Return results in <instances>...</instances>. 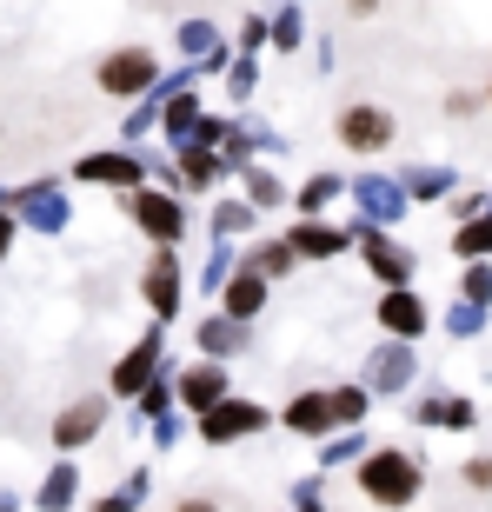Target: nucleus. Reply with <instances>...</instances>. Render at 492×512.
<instances>
[{"mask_svg":"<svg viewBox=\"0 0 492 512\" xmlns=\"http://www.w3.org/2000/svg\"><path fill=\"white\" fill-rule=\"evenodd\" d=\"M7 247H14V213H0V260H7Z\"/></svg>","mask_w":492,"mask_h":512,"instance_id":"nucleus-43","label":"nucleus"},{"mask_svg":"<svg viewBox=\"0 0 492 512\" xmlns=\"http://www.w3.org/2000/svg\"><path fill=\"white\" fill-rule=\"evenodd\" d=\"M240 266H246V273H260V280H280V273H293V266H300V253L286 247V240H266V247H253Z\"/></svg>","mask_w":492,"mask_h":512,"instance_id":"nucleus-26","label":"nucleus"},{"mask_svg":"<svg viewBox=\"0 0 492 512\" xmlns=\"http://www.w3.org/2000/svg\"><path fill=\"white\" fill-rule=\"evenodd\" d=\"M34 506H40V512H74V506H80V466H74V459H60L54 473L40 479Z\"/></svg>","mask_w":492,"mask_h":512,"instance_id":"nucleus-21","label":"nucleus"},{"mask_svg":"<svg viewBox=\"0 0 492 512\" xmlns=\"http://www.w3.org/2000/svg\"><path fill=\"white\" fill-rule=\"evenodd\" d=\"M453 187H459L453 167H406L399 173V193H406V200H446Z\"/></svg>","mask_w":492,"mask_h":512,"instance_id":"nucleus-22","label":"nucleus"},{"mask_svg":"<svg viewBox=\"0 0 492 512\" xmlns=\"http://www.w3.org/2000/svg\"><path fill=\"white\" fill-rule=\"evenodd\" d=\"M260 40H266V20H240V47H246V54H253Z\"/></svg>","mask_w":492,"mask_h":512,"instance_id":"nucleus-41","label":"nucleus"},{"mask_svg":"<svg viewBox=\"0 0 492 512\" xmlns=\"http://www.w3.org/2000/svg\"><path fill=\"white\" fill-rule=\"evenodd\" d=\"M0 213H7V187H0Z\"/></svg>","mask_w":492,"mask_h":512,"instance_id":"nucleus-47","label":"nucleus"},{"mask_svg":"<svg viewBox=\"0 0 492 512\" xmlns=\"http://www.w3.org/2000/svg\"><path fill=\"white\" fill-rule=\"evenodd\" d=\"M260 306H266V280H260V273H246V266H233L227 286H220V313L246 326L253 313H260Z\"/></svg>","mask_w":492,"mask_h":512,"instance_id":"nucleus-18","label":"nucleus"},{"mask_svg":"<svg viewBox=\"0 0 492 512\" xmlns=\"http://www.w3.org/2000/svg\"><path fill=\"white\" fill-rule=\"evenodd\" d=\"M286 433H300V439H326L333 433V406H326V393H293L286 399V413H280Z\"/></svg>","mask_w":492,"mask_h":512,"instance_id":"nucleus-17","label":"nucleus"},{"mask_svg":"<svg viewBox=\"0 0 492 512\" xmlns=\"http://www.w3.org/2000/svg\"><path fill=\"white\" fill-rule=\"evenodd\" d=\"M220 153H207V147H180V187H213L220 180Z\"/></svg>","mask_w":492,"mask_h":512,"instance_id":"nucleus-29","label":"nucleus"},{"mask_svg":"<svg viewBox=\"0 0 492 512\" xmlns=\"http://www.w3.org/2000/svg\"><path fill=\"white\" fill-rule=\"evenodd\" d=\"M346 240H353V247H360V260L373 266V280L379 286H413V253L399 247V240H386V233L379 227H346Z\"/></svg>","mask_w":492,"mask_h":512,"instance_id":"nucleus-4","label":"nucleus"},{"mask_svg":"<svg viewBox=\"0 0 492 512\" xmlns=\"http://www.w3.org/2000/svg\"><path fill=\"white\" fill-rule=\"evenodd\" d=\"M153 80H160V60H153L147 47H120V54L100 60V87H107V94H120V100L153 94Z\"/></svg>","mask_w":492,"mask_h":512,"instance_id":"nucleus-6","label":"nucleus"},{"mask_svg":"<svg viewBox=\"0 0 492 512\" xmlns=\"http://www.w3.org/2000/svg\"><path fill=\"white\" fill-rule=\"evenodd\" d=\"M266 34H273V47H300V7H286L280 20H266Z\"/></svg>","mask_w":492,"mask_h":512,"instance_id":"nucleus-38","label":"nucleus"},{"mask_svg":"<svg viewBox=\"0 0 492 512\" xmlns=\"http://www.w3.org/2000/svg\"><path fill=\"white\" fill-rule=\"evenodd\" d=\"M293 512H326V506H293Z\"/></svg>","mask_w":492,"mask_h":512,"instance_id":"nucleus-46","label":"nucleus"},{"mask_svg":"<svg viewBox=\"0 0 492 512\" xmlns=\"http://www.w3.org/2000/svg\"><path fill=\"white\" fill-rule=\"evenodd\" d=\"M466 486H473V493H492V459H466Z\"/></svg>","mask_w":492,"mask_h":512,"instance_id":"nucleus-40","label":"nucleus"},{"mask_svg":"<svg viewBox=\"0 0 492 512\" xmlns=\"http://www.w3.org/2000/svg\"><path fill=\"white\" fill-rule=\"evenodd\" d=\"M193 346H200L207 360H220V366H227L233 353H246V346H253V333H246L240 320H227V313H213V320H200V333H193Z\"/></svg>","mask_w":492,"mask_h":512,"instance_id":"nucleus-16","label":"nucleus"},{"mask_svg":"<svg viewBox=\"0 0 492 512\" xmlns=\"http://www.w3.org/2000/svg\"><path fill=\"white\" fill-rule=\"evenodd\" d=\"M340 193H346V180H340V173H326V167H320L313 180H300V193H293V200H300V213H306V220H320V213L333 207Z\"/></svg>","mask_w":492,"mask_h":512,"instance_id":"nucleus-24","label":"nucleus"},{"mask_svg":"<svg viewBox=\"0 0 492 512\" xmlns=\"http://www.w3.org/2000/svg\"><path fill=\"white\" fill-rule=\"evenodd\" d=\"M426 326H433V313H426V300H419L413 286H386V293H379V333H393V340L413 346Z\"/></svg>","mask_w":492,"mask_h":512,"instance_id":"nucleus-11","label":"nucleus"},{"mask_svg":"<svg viewBox=\"0 0 492 512\" xmlns=\"http://www.w3.org/2000/svg\"><path fill=\"white\" fill-rule=\"evenodd\" d=\"M266 406L260 399H220V406H213V413H200V439H207V446H233V439H253V433H266Z\"/></svg>","mask_w":492,"mask_h":512,"instance_id":"nucleus-3","label":"nucleus"},{"mask_svg":"<svg viewBox=\"0 0 492 512\" xmlns=\"http://www.w3.org/2000/svg\"><path fill=\"white\" fill-rule=\"evenodd\" d=\"M153 373H160V320L114 360V399H140V386H147Z\"/></svg>","mask_w":492,"mask_h":512,"instance_id":"nucleus-8","label":"nucleus"},{"mask_svg":"<svg viewBox=\"0 0 492 512\" xmlns=\"http://www.w3.org/2000/svg\"><path fill=\"white\" fill-rule=\"evenodd\" d=\"M446 333H453V340H479V333H486V306L453 300V313H446Z\"/></svg>","mask_w":492,"mask_h":512,"instance_id":"nucleus-34","label":"nucleus"},{"mask_svg":"<svg viewBox=\"0 0 492 512\" xmlns=\"http://www.w3.org/2000/svg\"><path fill=\"white\" fill-rule=\"evenodd\" d=\"M353 479H360V493L373 499V506H386V512H406L419 493H426V466H419L413 453H399V446H366L360 466H353Z\"/></svg>","mask_w":492,"mask_h":512,"instance_id":"nucleus-1","label":"nucleus"},{"mask_svg":"<svg viewBox=\"0 0 492 512\" xmlns=\"http://www.w3.org/2000/svg\"><path fill=\"white\" fill-rule=\"evenodd\" d=\"M133 227L147 233V240H160V247H173L180 233H187V207L173 200V193H160V187H133Z\"/></svg>","mask_w":492,"mask_h":512,"instance_id":"nucleus-5","label":"nucleus"},{"mask_svg":"<svg viewBox=\"0 0 492 512\" xmlns=\"http://www.w3.org/2000/svg\"><path fill=\"white\" fill-rule=\"evenodd\" d=\"M346 193L360 200V220L379 227V233L406 213V193H399V180H386V173H360V180H346Z\"/></svg>","mask_w":492,"mask_h":512,"instance_id":"nucleus-9","label":"nucleus"},{"mask_svg":"<svg viewBox=\"0 0 492 512\" xmlns=\"http://www.w3.org/2000/svg\"><path fill=\"white\" fill-rule=\"evenodd\" d=\"M326 406H333V433H346V426H360V419H366L373 393H366L360 380H353V386H326Z\"/></svg>","mask_w":492,"mask_h":512,"instance_id":"nucleus-23","label":"nucleus"},{"mask_svg":"<svg viewBox=\"0 0 492 512\" xmlns=\"http://www.w3.org/2000/svg\"><path fill=\"white\" fill-rule=\"evenodd\" d=\"M413 419L419 426H453V433H466V426L479 419V406L459 399V393H426V399H413Z\"/></svg>","mask_w":492,"mask_h":512,"instance_id":"nucleus-19","label":"nucleus"},{"mask_svg":"<svg viewBox=\"0 0 492 512\" xmlns=\"http://www.w3.org/2000/svg\"><path fill=\"white\" fill-rule=\"evenodd\" d=\"M459 300L492 306V260H466V273H459Z\"/></svg>","mask_w":492,"mask_h":512,"instance_id":"nucleus-33","label":"nucleus"},{"mask_svg":"<svg viewBox=\"0 0 492 512\" xmlns=\"http://www.w3.org/2000/svg\"><path fill=\"white\" fill-rule=\"evenodd\" d=\"M180 47H187V60H193V67H207V60L220 54V34H213L207 20H187V27H180Z\"/></svg>","mask_w":492,"mask_h":512,"instance_id":"nucleus-31","label":"nucleus"},{"mask_svg":"<svg viewBox=\"0 0 492 512\" xmlns=\"http://www.w3.org/2000/svg\"><path fill=\"white\" fill-rule=\"evenodd\" d=\"M240 180H246V207H253V213L286 207V180L273 167H240Z\"/></svg>","mask_w":492,"mask_h":512,"instance_id":"nucleus-25","label":"nucleus"},{"mask_svg":"<svg viewBox=\"0 0 492 512\" xmlns=\"http://www.w3.org/2000/svg\"><path fill=\"white\" fill-rule=\"evenodd\" d=\"M147 493H153V473H147V466H133V473H127V486H120V493H107V499H94L87 512H133Z\"/></svg>","mask_w":492,"mask_h":512,"instance_id":"nucleus-30","label":"nucleus"},{"mask_svg":"<svg viewBox=\"0 0 492 512\" xmlns=\"http://www.w3.org/2000/svg\"><path fill=\"white\" fill-rule=\"evenodd\" d=\"M160 413H173V380H167V366H160V373L140 386V419H160Z\"/></svg>","mask_w":492,"mask_h":512,"instance_id":"nucleus-35","label":"nucleus"},{"mask_svg":"<svg viewBox=\"0 0 492 512\" xmlns=\"http://www.w3.org/2000/svg\"><path fill=\"white\" fill-rule=\"evenodd\" d=\"M453 253H459V260H492V213H473V220H459Z\"/></svg>","mask_w":492,"mask_h":512,"instance_id":"nucleus-27","label":"nucleus"},{"mask_svg":"<svg viewBox=\"0 0 492 512\" xmlns=\"http://www.w3.org/2000/svg\"><path fill=\"white\" fill-rule=\"evenodd\" d=\"M393 114H386V107H346L340 114V140L353 153H379V147H393Z\"/></svg>","mask_w":492,"mask_h":512,"instance_id":"nucleus-14","label":"nucleus"},{"mask_svg":"<svg viewBox=\"0 0 492 512\" xmlns=\"http://www.w3.org/2000/svg\"><path fill=\"white\" fill-rule=\"evenodd\" d=\"M227 393L233 386H227V366L220 360H200V366H187V373H173V399H180L187 413H213Z\"/></svg>","mask_w":492,"mask_h":512,"instance_id":"nucleus-12","label":"nucleus"},{"mask_svg":"<svg viewBox=\"0 0 492 512\" xmlns=\"http://www.w3.org/2000/svg\"><path fill=\"white\" fill-rule=\"evenodd\" d=\"M7 213H14L20 227H34V233H67V220H74V207H67V193H60L54 180L14 187L7 193Z\"/></svg>","mask_w":492,"mask_h":512,"instance_id":"nucleus-2","label":"nucleus"},{"mask_svg":"<svg viewBox=\"0 0 492 512\" xmlns=\"http://www.w3.org/2000/svg\"><path fill=\"white\" fill-rule=\"evenodd\" d=\"M0 512H27V506H20V499H14V493H0Z\"/></svg>","mask_w":492,"mask_h":512,"instance_id":"nucleus-45","label":"nucleus"},{"mask_svg":"<svg viewBox=\"0 0 492 512\" xmlns=\"http://www.w3.org/2000/svg\"><path fill=\"white\" fill-rule=\"evenodd\" d=\"M100 426H107V399H74V406H60V419H54V446L60 453H80L87 439H100Z\"/></svg>","mask_w":492,"mask_h":512,"instance_id":"nucleus-13","label":"nucleus"},{"mask_svg":"<svg viewBox=\"0 0 492 512\" xmlns=\"http://www.w3.org/2000/svg\"><path fill=\"white\" fill-rule=\"evenodd\" d=\"M173 512H220V506H213V499H200V493H193V499H180V506H173Z\"/></svg>","mask_w":492,"mask_h":512,"instance_id":"nucleus-44","label":"nucleus"},{"mask_svg":"<svg viewBox=\"0 0 492 512\" xmlns=\"http://www.w3.org/2000/svg\"><path fill=\"white\" fill-rule=\"evenodd\" d=\"M293 506H320V479H300L293 486Z\"/></svg>","mask_w":492,"mask_h":512,"instance_id":"nucleus-42","label":"nucleus"},{"mask_svg":"<svg viewBox=\"0 0 492 512\" xmlns=\"http://www.w3.org/2000/svg\"><path fill=\"white\" fill-rule=\"evenodd\" d=\"M180 260H173V247H160L147 260V273H140V300H147V313L153 320H173V313H180Z\"/></svg>","mask_w":492,"mask_h":512,"instance_id":"nucleus-10","label":"nucleus"},{"mask_svg":"<svg viewBox=\"0 0 492 512\" xmlns=\"http://www.w3.org/2000/svg\"><path fill=\"white\" fill-rule=\"evenodd\" d=\"M286 247L300 253V260H333V253H346L353 240H346L340 227H326V220H300V227L286 233Z\"/></svg>","mask_w":492,"mask_h":512,"instance_id":"nucleus-20","label":"nucleus"},{"mask_svg":"<svg viewBox=\"0 0 492 512\" xmlns=\"http://www.w3.org/2000/svg\"><path fill=\"white\" fill-rule=\"evenodd\" d=\"M180 433H187V419H180V413H160V419H153V446H160V453H173V446H180Z\"/></svg>","mask_w":492,"mask_h":512,"instance_id":"nucleus-39","label":"nucleus"},{"mask_svg":"<svg viewBox=\"0 0 492 512\" xmlns=\"http://www.w3.org/2000/svg\"><path fill=\"white\" fill-rule=\"evenodd\" d=\"M413 373H419V360H413V346L406 340H393V346H373V353H366V373H360V386L366 393H406V386H413Z\"/></svg>","mask_w":492,"mask_h":512,"instance_id":"nucleus-7","label":"nucleus"},{"mask_svg":"<svg viewBox=\"0 0 492 512\" xmlns=\"http://www.w3.org/2000/svg\"><path fill=\"white\" fill-rule=\"evenodd\" d=\"M486 100H492V87H486Z\"/></svg>","mask_w":492,"mask_h":512,"instance_id":"nucleus-48","label":"nucleus"},{"mask_svg":"<svg viewBox=\"0 0 492 512\" xmlns=\"http://www.w3.org/2000/svg\"><path fill=\"white\" fill-rule=\"evenodd\" d=\"M253 220H260V213L246 207V200H220V207H213V240H233V233H246Z\"/></svg>","mask_w":492,"mask_h":512,"instance_id":"nucleus-32","label":"nucleus"},{"mask_svg":"<svg viewBox=\"0 0 492 512\" xmlns=\"http://www.w3.org/2000/svg\"><path fill=\"white\" fill-rule=\"evenodd\" d=\"M253 87H260V67H253V60H227V94L246 100Z\"/></svg>","mask_w":492,"mask_h":512,"instance_id":"nucleus-36","label":"nucleus"},{"mask_svg":"<svg viewBox=\"0 0 492 512\" xmlns=\"http://www.w3.org/2000/svg\"><path fill=\"white\" fill-rule=\"evenodd\" d=\"M360 453H366V433H360V426L326 433V439H320V473H326V466H360Z\"/></svg>","mask_w":492,"mask_h":512,"instance_id":"nucleus-28","label":"nucleus"},{"mask_svg":"<svg viewBox=\"0 0 492 512\" xmlns=\"http://www.w3.org/2000/svg\"><path fill=\"white\" fill-rule=\"evenodd\" d=\"M74 180H87V187H140V180H147V167H140V160H133V153H87V160H80L74 167Z\"/></svg>","mask_w":492,"mask_h":512,"instance_id":"nucleus-15","label":"nucleus"},{"mask_svg":"<svg viewBox=\"0 0 492 512\" xmlns=\"http://www.w3.org/2000/svg\"><path fill=\"white\" fill-rule=\"evenodd\" d=\"M227 273H233V247L220 240V247H213V260H207V273H200V280H207V293H220V286H227Z\"/></svg>","mask_w":492,"mask_h":512,"instance_id":"nucleus-37","label":"nucleus"}]
</instances>
